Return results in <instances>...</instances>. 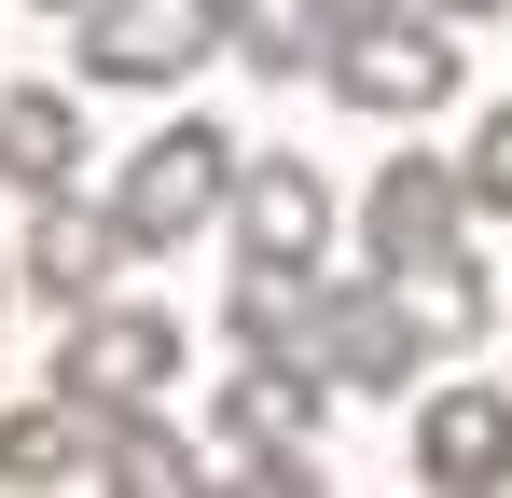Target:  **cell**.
<instances>
[{"mask_svg":"<svg viewBox=\"0 0 512 498\" xmlns=\"http://www.w3.org/2000/svg\"><path fill=\"white\" fill-rule=\"evenodd\" d=\"M319 83H333L346 111H374V125H416V111L457 97V14H429V0H402V14H346L333 56H319Z\"/></svg>","mask_w":512,"mask_h":498,"instance_id":"1","label":"cell"},{"mask_svg":"<svg viewBox=\"0 0 512 498\" xmlns=\"http://www.w3.org/2000/svg\"><path fill=\"white\" fill-rule=\"evenodd\" d=\"M236 125H208V111H180V125H153L139 153H125V180H111V208H125V236L139 249H180V236H208L222 208H236Z\"/></svg>","mask_w":512,"mask_h":498,"instance_id":"2","label":"cell"},{"mask_svg":"<svg viewBox=\"0 0 512 498\" xmlns=\"http://www.w3.org/2000/svg\"><path fill=\"white\" fill-rule=\"evenodd\" d=\"M180 388V319L167 305H125V291H97L84 319H70V346H56V402L84 415H139Z\"/></svg>","mask_w":512,"mask_h":498,"instance_id":"3","label":"cell"},{"mask_svg":"<svg viewBox=\"0 0 512 498\" xmlns=\"http://www.w3.org/2000/svg\"><path fill=\"white\" fill-rule=\"evenodd\" d=\"M236 56V0H97L84 14V83H194Z\"/></svg>","mask_w":512,"mask_h":498,"instance_id":"4","label":"cell"},{"mask_svg":"<svg viewBox=\"0 0 512 498\" xmlns=\"http://www.w3.org/2000/svg\"><path fill=\"white\" fill-rule=\"evenodd\" d=\"M305 360H319L333 388H360V402H388V388H416L429 332H416V305H402L388 277H319V319H305Z\"/></svg>","mask_w":512,"mask_h":498,"instance_id":"5","label":"cell"},{"mask_svg":"<svg viewBox=\"0 0 512 498\" xmlns=\"http://www.w3.org/2000/svg\"><path fill=\"white\" fill-rule=\"evenodd\" d=\"M471 180H457V153H388L374 166V194H360V249H374V277H402V263H429V249H471Z\"/></svg>","mask_w":512,"mask_h":498,"instance_id":"6","label":"cell"},{"mask_svg":"<svg viewBox=\"0 0 512 498\" xmlns=\"http://www.w3.org/2000/svg\"><path fill=\"white\" fill-rule=\"evenodd\" d=\"M139 263V236H125V208H84V194H28V236H14V277L56 305V319H84L97 291Z\"/></svg>","mask_w":512,"mask_h":498,"instance_id":"7","label":"cell"},{"mask_svg":"<svg viewBox=\"0 0 512 498\" xmlns=\"http://www.w3.org/2000/svg\"><path fill=\"white\" fill-rule=\"evenodd\" d=\"M416 485H443V498H499L512 485V388H485V374L429 388L416 402Z\"/></svg>","mask_w":512,"mask_h":498,"instance_id":"8","label":"cell"},{"mask_svg":"<svg viewBox=\"0 0 512 498\" xmlns=\"http://www.w3.org/2000/svg\"><path fill=\"white\" fill-rule=\"evenodd\" d=\"M222 222H236V263H305V277H319V249H333V180L305 153H250Z\"/></svg>","mask_w":512,"mask_h":498,"instance_id":"9","label":"cell"},{"mask_svg":"<svg viewBox=\"0 0 512 498\" xmlns=\"http://www.w3.org/2000/svg\"><path fill=\"white\" fill-rule=\"evenodd\" d=\"M0 180H14V194H70V180H84L70 83H14V97H0Z\"/></svg>","mask_w":512,"mask_h":498,"instance_id":"10","label":"cell"},{"mask_svg":"<svg viewBox=\"0 0 512 498\" xmlns=\"http://www.w3.org/2000/svg\"><path fill=\"white\" fill-rule=\"evenodd\" d=\"M388 291L416 305V332H429V360H471V346L499 332V291H485V249H429V263H402Z\"/></svg>","mask_w":512,"mask_h":498,"instance_id":"11","label":"cell"},{"mask_svg":"<svg viewBox=\"0 0 512 498\" xmlns=\"http://www.w3.org/2000/svg\"><path fill=\"white\" fill-rule=\"evenodd\" d=\"M84 457H97V415H84V402H56V388H42V402L0 415V485H14V498L84 485Z\"/></svg>","mask_w":512,"mask_h":498,"instance_id":"12","label":"cell"},{"mask_svg":"<svg viewBox=\"0 0 512 498\" xmlns=\"http://www.w3.org/2000/svg\"><path fill=\"white\" fill-rule=\"evenodd\" d=\"M84 485L167 498V485H194V443L167 429V402H139V415H97V457H84Z\"/></svg>","mask_w":512,"mask_h":498,"instance_id":"13","label":"cell"},{"mask_svg":"<svg viewBox=\"0 0 512 498\" xmlns=\"http://www.w3.org/2000/svg\"><path fill=\"white\" fill-rule=\"evenodd\" d=\"M333 28H346L333 0H236V56H250L263 83H305L333 56Z\"/></svg>","mask_w":512,"mask_h":498,"instance_id":"14","label":"cell"},{"mask_svg":"<svg viewBox=\"0 0 512 498\" xmlns=\"http://www.w3.org/2000/svg\"><path fill=\"white\" fill-rule=\"evenodd\" d=\"M305 319H319V277L305 263H236V305H222L236 346H305Z\"/></svg>","mask_w":512,"mask_h":498,"instance_id":"15","label":"cell"},{"mask_svg":"<svg viewBox=\"0 0 512 498\" xmlns=\"http://www.w3.org/2000/svg\"><path fill=\"white\" fill-rule=\"evenodd\" d=\"M457 180H471V208H485V222H512V97L485 111V125H471V153H457Z\"/></svg>","mask_w":512,"mask_h":498,"instance_id":"16","label":"cell"},{"mask_svg":"<svg viewBox=\"0 0 512 498\" xmlns=\"http://www.w3.org/2000/svg\"><path fill=\"white\" fill-rule=\"evenodd\" d=\"M429 14H457V28H471V14H512V0H429Z\"/></svg>","mask_w":512,"mask_h":498,"instance_id":"17","label":"cell"},{"mask_svg":"<svg viewBox=\"0 0 512 498\" xmlns=\"http://www.w3.org/2000/svg\"><path fill=\"white\" fill-rule=\"evenodd\" d=\"M28 14H70V28H84V14H97V0H28Z\"/></svg>","mask_w":512,"mask_h":498,"instance_id":"18","label":"cell"},{"mask_svg":"<svg viewBox=\"0 0 512 498\" xmlns=\"http://www.w3.org/2000/svg\"><path fill=\"white\" fill-rule=\"evenodd\" d=\"M14 291H28V277H14V249H0V305H14Z\"/></svg>","mask_w":512,"mask_h":498,"instance_id":"19","label":"cell"},{"mask_svg":"<svg viewBox=\"0 0 512 498\" xmlns=\"http://www.w3.org/2000/svg\"><path fill=\"white\" fill-rule=\"evenodd\" d=\"M333 14H402V0H333Z\"/></svg>","mask_w":512,"mask_h":498,"instance_id":"20","label":"cell"}]
</instances>
